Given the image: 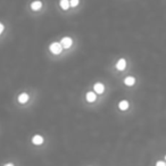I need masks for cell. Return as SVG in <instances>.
I'll return each mask as SVG.
<instances>
[{"mask_svg": "<svg viewBox=\"0 0 166 166\" xmlns=\"http://www.w3.org/2000/svg\"><path fill=\"white\" fill-rule=\"evenodd\" d=\"M49 50H50V52L54 54V55H59L63 50V47L62 44H60V42H52L51 44L49 46Z\"/></svg>", "mask_w": 166, "mask_h": 166, "instance_id": "cell-1", "label": "cell"}, {"mask_svg": "<svg viewBox=\"0 0 166 166\" xmlns=\"http://www.w3.org/2000/svg\"><path fill=\"white\" fill-rule=\"evenodd\" d=\"M60 44H62V47L64 49H68V48L72 47V44H73V40L71 38H68V37H65V38H63L60 40Z\"/></svg>", "mask_w": 166, "mask_h": 166, "instance_id": "cell-2", "label": "cell"}, {"mask_svg": "<svg viewBox=\"0 0 166 166\" xmlns=\"http://www.w3.org/2000/svg\"><path fill=\"white\" fill-rule=\"evenodd\" d=\"M44 141V139H43L42 135H40V134H35L32 137V143L35 145V146H41Z\"/></svg>", "mask_w": 166, "mask_h": 166, "instance_id": "cell-3", "label": "cell"}, {"mask_svg": "<svg viewBox=\"0 0 166 166\" xmlns=\"http://www.w3.org/2000/svg\"><path fill=\"white\" fill-rule=\"evenodd\" d=\"M116 68H117L119 71H124V70L126 68V60H125L124 58L119 59L117 63H116Z\"/></svg>", "mask_w": 166, "mask_h": 166, "instance_id": "cell-4", "label": "cell"}, {"mask_svg": "<svg viewBox=\"0 0 166 166\" xmlns=\"http://www.w3.org/2000/svg\"><path fill=\"white\" fill-rule=\"evenodd\" d=\"M124 84L126 86H133L135 84V77L134 76H126L125 79H124Z\"/></svg>", "mask_w": 166, "mask_h": 166, "instance_id": "cell-5", "label": "cell"}, {"mask_svg": "<svg viewBox=\"0 0 166 166\" xmlns=\"http://www.w3.org/2000/svg\"><path fill=\"white\" fill-rule=\"evenodd\" d=\"M93 90H95L96 93L101 95V93H104L105 92V86L103 83H96L95 86H93Z\"/></svg>", "mask_w": 166, "mask_h": 166, "instance_id": "cell-6", "label": "cell"}, {"mask_svg": "<svg viewBox=\"0 0 166 166\" xmlns=\"http://www.w3.org/2000/svg\"><path fill=\"white\" fill-rule=\"evenodd\" d=\"M86 101H88V103H95L96 99H97L96 92H92V91H89V92H86Z\"/></svg>", "mask_w": 166, "mask_h": 166, "instance_id": "cell-7", "label": "cell"}, {"mask_svg": "<svg viewBox=\"0 0 166 166\" xmlns=\"http://www.w3.org/2000/svg\"><path fill=\"white\" fill-rule=\"evenodd\" d=\"M41 8H42V2H41V1L37 0V1L31 2V9L34 10V11H38V10H40Z\"/></svg>", "mask_w": 166, "mask_h": 166, "instance_id": "cell-8", "label": "cell"}, {"mask_svg": "<svg viewBox=\"0 0 166 166\" xmlns=\"http://www.w3.org/2000/svg\"><path fill=\"white\" fill-rule=\"evenodd\" d=\"M29 95L26 93V92H23V93H21L18 96V103L19 104H26L28 101H29Z\"/></svg>", "mask_w": 166, "mask_h": 166, "instance_id": "cell-9", "label": "cell"}, {"mask_svg": "<svg viewBox=\"0 0 166 166\" xmlns=\"http://www.w3.org/2000/svg\"><path fill=\"white\" fill-rule=\"evenodd\" d=\"M129 107H130V103H129L128 100H122V101H119V108L124 112V110H128Z\"/></svg>", "mask_w": 166, "mask_h": 166, "instance_id": "cell-10", "label": "cell"}, {"mask_svg": "<svg viewBox=\"0 0 166 166\" xmlns=\"http://www.w3.org/2000/svg\"><path fill=\"white\" fill-rule=\"evenodd\" d=\"M59 6H60V8H62L63 10H67L71 7L70 0H60V1H59Z\"/></svg>", "mask_w": 166, "mask_h": 166, "instance_id": "cell-11", "label": "cell"}, {"mask_svg": "<svg viewBox=\"0 0 166 166\" xmlns=\"http://www.w3.org/2000/svg\"><path fill=\"white\" fill-rule=\"evenodd\" d=\"M70 5L71 7H76L79 5V0H70Z\"/></svg>", "mask_w": 166, "mask_h": 166, "instance_id": "cell-12", "label": "cell"}, {"mask_svg": "<svg viewBox=\"0 0 166 166\" xmlns=\"http://www.w3.org/2000/svg\"><path fill=\"white\" fill-rule=\"evenodd\" d=\"M155 166H166V161H157Z\"/></svg>", "mask_w": 166, "mask_h": 166, "instance_id": "cell-13", "label": "cell"}, {"mask_svg": "<svg viewBox=\"0 0 166 166\" xmlns=\"http://www.w3.org/2000/svg\"><path fill=\"white\" fill-rule=\"evenodd\" d=\"M4 30H5V26H4V24L0 22V34L4 32Z\"/></svg>", "mask_w": 166, "mask_h": 166, "instance_id": "cell-14", "label": "cell"}, {"mask_svg": "<svg viewBox=\"0 0 166 166\" xmlns=\"http://www.w3.org/2000/svg\"><path fill=\"white\" fill-rule=\"evenodd\" d=\"M4 166H14V164H13V163H6Z\"/></svg>", "mask_w": 166, "mask_h": 166, "instance_id": "cell-15", "label": "cell"}, {"mask_svg": "<svg viewBox=\"0 0 166 166\" xmlns=\"http://www.w3.org/2000/svg\"><path fill=\"white\" fill-rule=\"evenodd\" d=\"M164 161H166V154H165V156H164Z\"/></svg>", "mask_w": 166, "mask_h": 166, "instance_id": "cell-16", "label": "cell"}]
</instances>
